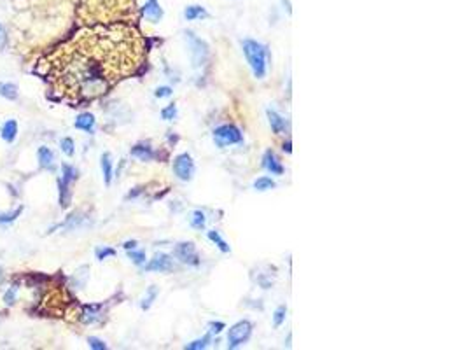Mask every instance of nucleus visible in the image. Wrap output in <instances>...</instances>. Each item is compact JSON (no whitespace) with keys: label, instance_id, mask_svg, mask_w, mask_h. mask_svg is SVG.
I'll list each match as a JSON object with an SVG mask.
<instances>
[{"label":"nucleus","instance_id":"f257e3e1","mask_svg":"<svg viewBox=\"0 0 467 350\" xmlns=\"http://www.w3.org/2000/svg\"><path fill=\"white\" fill-rule=\"evenodd\" d=\"M142 58L140 39L130 28L80 32L51 56V81L70 98L91 100L137 72Z\"/></svg>","mask_w":467,"mask_h":350},{"label":"nucleus","instance_id":"f03ea898","mask_svg":"<svg viewBox=\"0 0 467 350\" xmlns=\"http://www.w3.org/2000/svg\"><path fill=\"white\" fill-rule=\"evenodd\" d=\"M241 47H243V54H245L250 69H252L254 77L265 79L266 70H268V58H270L268 47H266L265 44L257 42V40H250V39L243 40Z\"/></svg>","mask_w":467,"mask_h":350},{"label":"nucleus","instance_id":"7ed1b4c3","mask_svg":"<svg viewBox=\"0 0 467 350\" xmlns=\"http://www.w3.org/2000/svg\"><path fill=\"white\" fill-rule=\"evenodd\" d=\"M186 40H188L189 47H191V58H193V65L201 67L207 63L208 60V46L203 42L201 39L196 37L193 32H186Z\"/></svg>","mask_w":467,"mask_h":350},{"label":"nucleus","instance_id":"20e7f679","mask_svg":"<svg viewBox=\"0 0 467 350\" xmlns=\"http://www.w3.org/2000/svg\"><path fill=\"white\" fill-rule=\"evenodd\" d=\"M250 335H252V324L249 320H240L228 333V347L230 349H238V347H241L250 338Z\"/></svg>","mask_w":467,"mask_h":350},{"label":"nucleus","instance_id":"39448f33","mask_svg":"<svg viewBox=\"0 0 467 350\" xmlns=\"http://www.w3.org/2000/svg\"><path fill=\"white\" fill-rule=\"evenodd\" d=\"M241 139H243V137H241V131L238 130L236 126H233V124H222V126L215 128L214 131V140L219 147L240 144Z\"/></svg>","mask_w":467,"mask_h":350},{"label":"nucleus","instance_id":"423d86ee","mask_svg":"<svg viewBox=\"0 0 467 350\" xmlns=\"http://www.w3.org/2000/svg\"><path fill=\"white\" fill-rule=\"evenodd\" d=\"M173 172H175V175L180 181L188 182L193 179V175H195V161H193V158L188 153L179 154L175 158V161H173Z\"/></svg>","mask_w":467,"mask_h":350},{"label":"nucleus","instance_id":"0eeeda50","mask_svg":"<svg viewBox=\"0 0 467 350\" xmlns=\"http://www.w3.org/2000/svg\"><path fill=\"white\" fill-rule=\"evenodd\" d=\"M173 254H175V258L179 259V261L186 263V265H191V266L199 265V256L198 252H196L195 243L191 242L179 243V245L175 247V250H173Z\"/></svg>","mask_w":467,"mask_h":350},{"label":"nucleus","instance_id":"6e6552de","mask_svg":"<svg viewBox=\"0 0 467 350\" xmlns=\"http://www.w3.org/2000/svg\"><path fill=\"white\" fill-rule=\"evenodd\" d=\"M175 268L173 259L166 254H156L146 266V272H172Z\"/></svg>","mask_w":467,"mask_h":350},{"label":"nucleus","instance_id":"1a4fd4ad","mask_svg":"<svg viewBox=\"0 0 467 350\" xmlns=\"http://www.w3.org/2000/svg\"><path fill=\"white\" fill-rule=\"evenodd\" d=\"M263 166L268 170L272 175H282L283 166L280 163V159L276 158V154L273 151H266L265 156H263Z\"/></svg>","mask_w":467,"mask_h":350},{"label":"nucleus","instance_id":"9d476101","mask_svg":"<svg viewBox=\"0 0 467 350\" xmlns=\"http://www.w3.org/2000/svg\"><path fill=\"white\" fill-rule=\"evenodd\" d=\"M142 12H144V16L149 19L151 23H157L163 18V9H161L157 0H147L146 5L142 7Z\"/></svg>","mask_w":467,"mask_h":350},{"label":"nucleus","instance_id":"9b49d317","mask_svg":"<svg viewBox=\"0 0 467 350\" xmlns=\"http://www.w3.org/2000/svg\"><path fill=\"white\" fill-rule=\"evenodd\" d=\"M131 156L140 161H151L154 159V151L147 144H137L135 147H131Z\"/></svg>","mask_w":467,"mask_h":350},{"label":"nucleus","instance_id":"f8f14e48","mask_svg":"<svg viewBox=\"0 0 467 350\" xmlns=\"http://www.w3.org/2000/svg\"><path fill=\"white\" fill-rule=\"evenodd\" d=\"M39 163L42 168L47 170H54V153L49 149V147H39Z\"/></svg>","mask_w":467,"mask_h":350},{"label":"nucleus","instance_id":"ddd939ff","mask_svg":"<svg viewBox=\"0 0 467 350\" xmlns=\"http://www.w3.org/2000/svg\"><path fill=\"white\" fill-rule=\"evenodd\" d=\"M76 128L77 130L88 131V133H93V130H95V116L89 114V112L80 114L76 119Z\"/></svg>","mask_w":467,"mask_h":350},{"label":"nucleus","instance_id":"4468645a","mask_svg":"<svg viewBox=\"0 0 467 350\" xmlns=\"http://www.w3.org/2000/svg\"><path fill=\"white\" fill-rule=\"evenodd\" d=\"M268 121H270V124H272V130L275 131V135H282L283 131H285V119H283L278 112H275V111H272V109H270V111H268Z\"/></svg>","mask_w":467,"mask_h":350},{"label":"nucleus","instance_id":"2eb2a0df","mask_svg":"<svg viewBox=\"0 0 467 350\" xmlns=\"http://www.w3.org/2000/svg\"><path fill=\"white\" fill-rule=\"evenodd\" d=\"M184 18L188 21H196V19L208 18V12L201 7V5H188L184 11Z\"/></svg>","mask_w":467,"mask_h":350},{"label":"nucleus","instance_id":"dca6fc26","mask_svg":"<svg viewBox=\"0 0 467 350\" xmlns=\"http://www.w3.org/2000/svg\"><path fill=\"white\" fill-rule=\"evenodd\" d=\"M16 133H18V124L14 119H9L7 123L2 126V139L5 142H12L16 139Z\"/></svg>","mask_w":467,"mask_h":350},{"label":"nucleus","instance_id":"f3484780","mask_svg":"<svg viewBox=\"0 0 467 350\" xmlns=\"http://www.w3.org/2000/svg\"><path fill=\"white\" fill-rule=\"evenodd\" d=\"M100 319V307L98 305H91V307H86L84 312H82V322L91 324L96 322Z\"/></svg>","mask_w":467,"mask_h":350},{"label":"nucleus","instance_id":"a211bd4d","mask_svg":"<svg viewBox=\"0 0 467 350\" xmlns=\"http://www.w3.org/2000/svg\"><path fill=\"white\" fill-rule=\"evenodd\" d=\"M102 172H104V179H105V184H111L112 181V159H111V154L105 153L104 156H102Z\"/></svg>","mask_w":467,"mask_h":350},{"label":"nucleus","instance_id":"6ab92c4d","mask_svg":"<svg viewBox=\"0 0 467 350\" xmlns=\"http://www.w3.org/2000/svg\"><path fill=\"white\" fill-rule=\"evenodd\" d=\"M0 95L5 96L7 100H16L18 98V88L11 82H0Z\"/></svg>","mask_w":467,"mask_h":350},{"label":"nucleus","instance_id":"aec40b11","mask_svg":"<svg viewBox=\"0 0 467 350\" xmlns=\"http://www.w3.org/2000/svg\"><path fill=\"white\" fill-rule=\"evenodd\" d=\"M205 224H207V217H205V214H203L201 210L193 212L191 214V226L195 228V230H203Z\"/></svg>","mask_w":467,"mask_h":350},{"label":"nucleus","instance_id":"412c9836","mask_svg":"<svg viewBox=\"0 0 467 350\" xmlns=\"http://www.w3.org/2000/svg\"><path fill=\"white\" fill-rule=\"evenodd\" d=\"M208 238H210L212 242L222 250V252H230V245L226 243V240H222V236L219 235V231H215V230L208 231Z\"/></svg>","mask_w":467,"mask_h":350},{"label":"nucleus","instance_id":"4be33fe9","mask_svg":"<svg viewBox=\"0 0 467 350\" xmlns=\"http://www.w3.org/2000/svg\"><path fill=\"white\" fill-rule=\"evenodd\" d=\"M254 188L257 189V191H268V189H273L275 188V181H273L272 177H259L256 182H254Z\"/></svg>","mask_w":467,"mask_h":350},{"label":"nucleus","instance_id":"5701e85b","mask_svg":"<svg viewBox=\"0 0 467 350\" xmlns=\"http://www.w3.org/2000/svg\"><path fill=\"white\" fill-rule=\"evenodd\" d=\"M60 203H62V207H69V201H70V184H65V182L60 179Z\"/></svg>","mask_w":467,"mask_h":350},{"label":"nucleus","instance_id":"b1692460","mask_svg":"<svg viewBox=\"0 0 467 350\" xmlns=\"http://www.w3.org/2000/svg\"><path fill=\"white\" fill-rule=\"evenodd\" d=\"M156 296H157V289L153 285V287H149V291H147L146 296H144V300H142L140 307L144 308V310H147V308H151V305H153V301L156 300Z\"/></svg>","mask_w":467,"mask_h":350},{"label":"nucleus","instance_id":"393cba45","mask_svg":"<svg viewBox=\"0 0 467 350\" xmlns=\"http://www.w3.org/2000/svg\"><path fill=\"white\" fill-rule=\"evenodd\" d=\"M62 170H63V179H62V181L65 182V184H70V182H72L74 179L77 177L76 168H74V166H70V165H67V163L62 166Z\"/></svg>","mask_w":467,"mask_h":350},{"label":"nucleus","instance_id":"a878e982","mask_svg":"<svg viewBox=\"0 0 467 350\" xmlns=\"http://www.w3.org/2000/svg\"><path fill=\"white\" fill-rule=\"evenodd\" d=\"M208 342H210V335L203 336L201 340H196V342L189 343V345H186L184 349H186V350H199V349H205V347L208 345Z\"/></svg>","mask_w":467,"mask_h":350},{"label":"nucleus","instance_id":"bb28decb","mask_svg":"<svg viewBox=\"0 0 467 350\" xmlns=\"http://www.w3.org/2000/svg\"><path fill=\"white\" fill-rule=\"evenodd\" d=\"M285 313H287V308H285V307H278L275 310V315H273V324H275L276 327H280L283 324V320H285Z\"/></svg>","mask_w":467,"mask_h":350},{"label":"nucleus","instance_id":"cd10ccee","mask_svg":"<svg viewBox=\"0 0 467 350\" xmlns=\"http://www.w3.org/2000/svg\"><path fill=\"white\" fill-rule=\"evenodd\" d=\"M128 258H130L131 261H133L135 265H138V266L144 265V263H146V254H144L142 250H138V252H137V250L131 249L130 252H128Z\"/></svg>","mask_w":467,"mask_h":350},{"label":"nucleus","instance_id":"c85d7f7f","mask_svg":"<svg viewBox=\"0 0 467 350\" xmlns=\"http://www.w3.org/2000/svg\"><path fill=\"white\" fill-rule=\"evenodd\" d=\"M175 116H177V107L173 104H170L168 107H165L163 111H161V117H163L165 121H172Z\"/></svg>","mask_w":467,"mask_h":350},{"label":"nucleus","instance_id":"c756f323","mask_svg":"<svg viewBox=\"0 0 467 350\" xmlns=\"http://www.w3.org/2000/svg\"><path fill=\"white\" fill-rule=\"evenodd\" d=\"M21 210H23V208L19 207V208H18V210H16V212H9V214H0V223H2V224L12 223V221H14L16 217H18L19 214H21Z\"/></svg>","mask_w":467,"mask_h":350},{"label":"nucleus","instance_id":"7c9ffc66","mask_svg":"<svg viewBox=\"0 0 467 350\" xmlns=\"http://www.w3.org/2000/svg\"><path fill=\"white\" fill-rule=\"evenodd\" d=\"M62 151L67 154V156H74V153H76V149H74V140L72 139H63L62 140Z\"/></svg>","mask_w":467,"mask_h":350},{"label":"nucleus","instance_id":"2f4dec72","mask_svg":"<svg viewBox=\"0 0 467 350\" xmlns=\"http://www.w3.org/2000/svg\"><path fill=\"white\" fill-rule=\"evenodd\" d=\"M111 256H116V250L111 249V247H104V249H96V258L100 261H104L105 258H111Z\"/></svg>","mask_w":467,"mask_h":350},{"label":"nucleus","instance_id":"473e14b6","mask_svg":"<svg viewBox=\"0 0 467 350\" xmlns=\"http://www.w3.org/2000/svg\"><path fill=\"white\" fill-rule=\"evenodd\" d=\"M16 296H18V287H14L12 285L11 289H9L7 293H5V296H4V301H5V305H14V301H16Z\"/></svg>","mask_w":467,"mask_h":350},{"label":"nucleus","instance_id":"72a5a7b5","mask_svg":"<svg viewBox=\"0 0 467 350\" xmlns=\"http://www.w3.org/2000/svg\"><path fill=\"white\" fill-rule=\"evenodd\" d=\"M88 343H89V347H91V349H95V350H105V349H107V345H105V343L102 342V340L93 338V336L88 340Z\"/></svg>","mask_w":467,"mask_h":350},{"label":"nucleus","instance_id":"f704fd0d","mask_svg":"<svg viewBox=\"0 0 467 350\" xmlns=\"http://www.w3.org/2000/svg\"><path fill=\"white\" fill-rule=\"evenodd\" d=\"M154 95H156V98H166V96L172 95V88H168V86H161V88H157L156 91H154Z\"/></svg>","mask_w":467,"mask_h":350},{"label":"nucleus","instance_id":"c9c22d12","mask_svg":"<svg viewBox=\"0 0 467 350\" xmlns=\"http://www.w3.org/2000/svg\"><path fill=\"white\" fill-rule=\"evenodd\" d=\"M208 327H210V333L219 335V333H221L226 326H224V322H210V326H208Z\"/></svg>","mask_w":467,"mask_h":350},{"label":"nucleus","instance_id":"e433bc0d","mask_svg":"<svg viewBox=\"0 0 467 350\" xmlns=\"http://www.w3.org/2000/svg\"><path fill=\"white\" fill-rule=\"evenodd\" d=\"M5 42H7V35H5V30H4V27H2V25H0V51L4 49Z\"/></svg>","mask_w":467,"mask_h":350},{"label":"nucleus","instance_id":"4c0bfd02","mask_svg":"<svg viewBox=\"0 0 467 350\" xmlns=\"http://www.w3.org/2000/svg\"><path fill=\"white\" fill-rule=\"evenodd\" d=\"M135 247H137V242H135V240H131V242H126V243H124V249H128V250L135 249Z\"/></svg>","mask_w":467,"mask_h":350},{"label":"nucleus","instance_id":"58836bf2","mask_svg":"<svg viewBox=\"0 0 467 350\" xmlns=\"http://www.w3.org/2000/svg\"><path fill=\"white\" fill-rule=\"evenodd\" d=\"M0 278H2V270H0Z\"/></svg>","mask_w":467,"mask_h":350}]
</instances>
